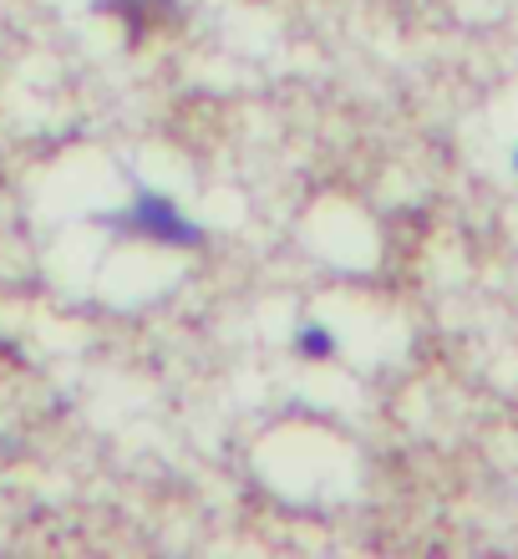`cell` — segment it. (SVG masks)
Returning a JSON list of instances; mask_svg holds the SVG:
<instances>
[{
	"label": "cell",
	"mask_w": 518,
	"mask_h": 559,
	"mask_svg": "<svg viewBox=\"0 0 518 559\" xmlns=\"http://www.w3.org/2000/svg\"><path fill=\"white\" fill-rule=\"evenodd\" d=\"M112 224H118V229H128V235L168 239V245H193V239H198V229H193V224L183 219L168 199H158V193H143L133 209L112 214Z\"/></svg>",
	"instance_id": "1"
},
{
	"label": "cell",
	"mask_w": 518,
	"mask_h": 559,
	"mask_svg": "<svg viewBox=\"0 0 518 559\" xmlns=\"http://www.w3.org/2000/svg\"><path fill=\"white\" fill-rule=\"evenodd\" d=\"M296 346H300V356H311V361H321V356L336 352V336H330L326 325H305Z\"/></svg>",
	"instance_id": "2"
},
{
	"label": "cell",
	"mask_w": 518,
	"mask_h": 559,
	"mask_svg": "<svg viewBox=\"0 0 518 559\" xmlns=\"http://www.w3.org/2000/svg\"><path fill=\"white\" fill-rule=\"evenodd\" d=\"M514 174H518V147H514Z\"/></svg>",
	"instance_id": "3"
}]
</instances>
